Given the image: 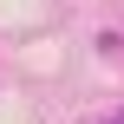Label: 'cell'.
<instances>
[{
	"label": "cell",
	"instance_id": "1",
	"mask_svg": "<svg viewBox=\"0 0 124 124\" xmlns=\"http://www.w3.org/2000/svg\"><path fill=\"white\" fill-rule=\"evenodd\" d=\"M118 124H124V118H118Z\"/></svg>",
	"mask_w": 124,
	"mask_h": 124
}]
</instances>
